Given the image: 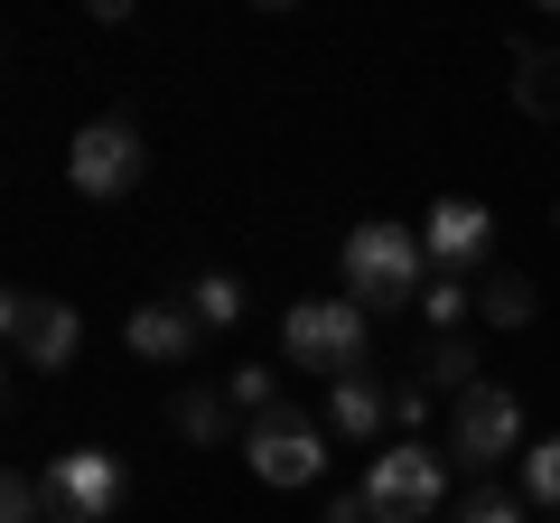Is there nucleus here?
I'll return each mask as SVG.
<instances>
[{"label":"nucleus","mask_w":560,"mask_h":523,"mask_svg":"<svg viewBox=\"0 0 560 523\" xmlns=\"http://www.w3.org/2000/svg\"><path fill=\"white\" fill-rule=\"evenodd\" d=\"M420 290H430V253H420V234H411V224H393V216H364L355 234H346V300L411 309Z\"/></svg>","instance_id":"obj_1"},{"label":"nucleus","mask_w":560,"mask_h":523,"mask_svg":"<svg viewBox=\"0 0 560 523\" xmlns=\"http://www.w3.org/2000/svg\"><path fill=\"white\" fill-rule=\"evenodd\" d=\"M364 300H300L290 318H280V346H290V364L300 374H364Z\"/></svg>","instance_id":"obj_2"},{"label":"nucleus","mask_w":560,"mask_h":523,"mask_svg":"<svg viewBox=\"0 0 560 523\" xmlns=\"http://www.w3.org/2000/svg\"><path fill=\"white\" fill-rule=\"evenodd\" d=\"M355 496H364V514H374V523H430L448 504V467L430 458V449H383V458L364 467Z\"/></svg>","instance_id":"obj_3"},{"label":"nucleus","mask_w":560,"mask_h":523,"mask_svg":"<svg viewBox=\"0 0 560 523\" xmlns=\"http://www.w3.org/2000/svg\"><path fill=\"white\" fill-rule=\"evenodd\" d=\"M243 467H253L261 486H318V467H327V430L308 421V411H261L253 430H243Z\"/></svg>","instance_id":"obj_4"},{"label":"nucleus","mask_w":560,"mask_h":523,"mask_svg":"<svg viewBox=\"0 0 560 523\" xmlns=\"http://www.w3.org/2000/svg\"><path fill=\"white\" fill-rule=\"evenodd\" d=\"M448 449H458V467H504L523 449V403L504 383H467L448 411Z\"/></svg>","instance_id":"obj_5"},{"label":"nucleus","mask_w":560,"mask_h":523,"mask_svg":"<svg viewBox=\"0 0 560 523\" xmlns=\"http://www.w3.org/2000/svg\"><path fill=\"white\" fill-rule=\"evenodd\" d=\"M66 178H75V197H131V178H140V131H131L121 113L84 121L75 141H66Z\"/></svg>","instance_id":"obj_6"},{"label":"nucleus","mask_w":560,"mask_h":523,"mask_svg":"<svg viewBox=\"0 0 560 523\" xmlns=\"http://www.w3.org/2000/svg\"><path fill=\"white\" fill-rule=\"evenodd\" d=\"M0 318H10V346H20L28 374H66V364H75V346H84V318H75L66 300H38V290H10V300H0Z\"/></svg>","instance_id":"obj_7"},{"label":"nucleus","mask_w":560,"mask_h":523,"mask_svg":"<svg viewBox=\"0 0 560 523\" xmlns=\"http://www.w3.org/2000/svg\"><path fill=\"white\" fill-rule=\"evenodd\" d=\"M47 504H57V523H113L121 514V458L113 449H57Z\"/></svg>","instance_id":"obj_8"},{"label":"nucleus","mask_w":560,"mask_h":523,"mask_svg":"<svg viewBox=\"0 0 560 523\" xmlns=\"http://www.w3.org/2000/svg\"><path fill=\"white\" fill-rule=\"evenodd\" d=\"M486 243H495V216H486L477 197H440V206H430V234H420L430 271H448V281H458L467 262H486Z\"/></svg>","instance_id":"obj_9"},{"label":"nucleus","mask_w":560,"mask_h":523,"mask_svg":"<svg viewBox=\"0 0 560 523\" xmlns=\"http://www.w3.org/2000/svg\"><path fill=\"white\" fill-rule=\"evenodd\" d=\"M197 337H206V327H197V309H187V300H140L131 318H121V346H131L140 364H187V356H197Z\"/></svg>","instance_id":"obj_10"},{"label":"nucleus","mask_w":560,"mask_h":523,"mask_svg":"<svg viewBox=\"0 0 560 523\" xmlns=\"http://www.w3.org/2000/svg\"><path fill=\"white\" fill-rule=\"evenodd\" d=\"M393 421V393H383V374H346V383H327V430L337 440H374V430Z\"/></svg>","instance_id":"obj_11"},{"label":"nucleus","mask_w":560,"mask_h":523,"mask_svg":"<svg viewBox=\"0 0 560 523\" xmlns=\"http://www.w3.org/2000/svg\"><path fill=\"white\" fill-rule=\"evenodd\" d=\"M514 103L533 121H560V47H514Z\"/></svg>","instance_id":"obj_12"},{"label":"nucleus","mask_w":560,"mask_h":523,"mask_svg":"<svg viewBox=\"0 0 560 523\" xmlns=\"http://www.w3.org/2000/svg\"><path fill=\"white\" fill-rule=\"evenodd\" d=\"M168 430H178V440H197V449H215L224 430H234V403H224V393H206V383H187L178 403H168Z\"/></svg>","instance_id":"obj_13"},{"label":"nucleus","mask_w":560,"mask_h":523,"mask_svg":"<svg viewBox=\"0 0 560 523\" xmlns=\"http://www.w3.org/2000/svg\"><path fill=\"white\" fill-rule=\"evenodd\" d=\"M533 281H523V271H486V281H477V318L486 327H533Z\"/></svg>","instance_id":"obj_14"},{"label":"nucleus","mask_w":560,"mask_h":523,"mask_svg":"<svg viewBox=\"0 0 560 523\" xmlns=\"http://www.w3.org/2000/svg\"><path fill=\"white\" fill-rule=\"evenodd\" d=\"M420 374L440 383V393H467V383H477V346H467V337H430V356H420Z\"/></svg>","instance_id":"obj_15"},{"label":"nucleus","mask_w":560,"mask_h":523,"mask_svg":"<svg viewBox=\"0 0 560 523\" xmlns=\"http://www.w3.org/2000/svg\"><path fill=\"white\" fill-rule=\"evenodd\" d=\"M187 309H197V327H234L243 318V281L234 271H206V281L187 290Z\"/></svg>","instance_id":"obj_16"},{"label":"nucleus","mask_w":560,"mask_h":523,"mask_svg":"<svg viewBox=\"0 0 560 523\" xmlns=\"http://www.w3.org/2000/svg\"><path fill=\"white\" fill-rule=\"evenodd\" d=\"M0 523H57V504H47V477L10 467V486H0Z\"/></svg>","instance_id":"obj_17"},{"label":"nucleus","mask_w":560,"mask_h":523,"mask_svg":"<svg viewBox=\"0 0 560 523\" xmlns=\"http://www.w3.org/2000/svg\"><path fill=\"white\" fill-rule=\"evenodd\" d=\"M224 403H234V411H253V421H261V411H280V374H271V364H234V383H224Z\"/></svg>","instance_id":"obj_18"},{"label":"nucleus","mask_w":560,"mask_h":523,"mask_svg":"<svg viewBox=\"0 0 560 523\" xmlns=\"http://www.w3.org/2000/svg\"><path fill=\"white\" fill-rule=\"evenodd\" d=\"M420 309H430V327H440V337H458V318L477 309V290H467V281H448V271H440V281L420 290Z\"/></svg>","instance_id":"obj_19"},{"label":"nucleus","mask_w":560,"mask_h":523,"mask_svg":"<svg viewBox=\"0 0 560 523\" xmlns=\"http://www.w3.org/2000/svg\"><path fill=\"white\" fill-rule=\"evenodd\" d=\"M523 496H533V504H551V514H560V440L523 449Z\"/></svg>","instance_id":"obj_20"},{"label":"nucleus","mask_w":560,"mask_h":523,"mask_svg":"<svg viewBox=\"0 0 560 523\" xmlns=\"http://www.w3.org/2000/svg\"><path fill=\"white\" fill-rule=\"evenodd\" d=\"M458 523H523V496H495V486H486V496L458 504Z\"/></svg>","instance_id":"obj_21"},{"label":"nucleus","mask_w":560,"mask_h":523,"mask_svg":"<svg viewBox=\"0 0 560 523\" xmlns=\"http://www.w3.org/2000/svg\"><path fill=\"white\" fill-rule=\"evenodd\" d=\"M327 523H374V514H364V496H346V504H337V514H327Z\"/></svg>","instance_id":"obj_22"}]
</instances>
